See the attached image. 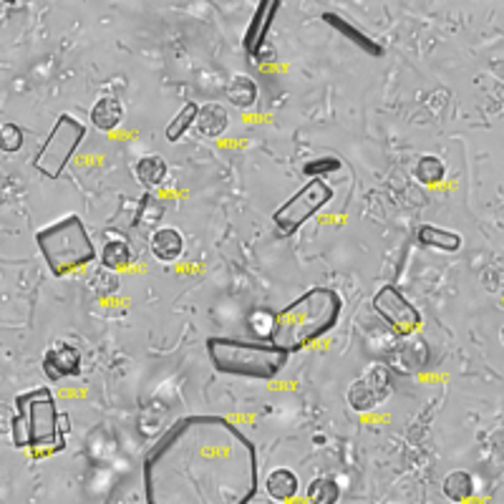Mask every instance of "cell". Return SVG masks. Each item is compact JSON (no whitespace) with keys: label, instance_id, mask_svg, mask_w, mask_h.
Returning a JSON list of instances; mask_svg holds the SVG:
<instances>
[{"label":"cell","instance_id":"5","mask_svg":"<svg viewBox=\"0 0 504 504\" xmlns=\"http://www.w3.org/2000/svg\"><path fill=\"white\" fill-rule=\"evenodd\" d=\"M35 244L49 265L50 275L64 277L97 260V247L79 214H66L64 220L35 232Z\"/></svg>","mask_w":504,"mask_h":504},{"label":"cell","instance_id":"14","mask_svg":"<svg viewBox=\"0 0 504 504\" xmlns=\"http://www.w3.org/2000/svg\"><path fill=\"white\" fill-rule=\"evenodd\" d=\"M149 247H151V255L159 262H177L184 252V237L174 228H159L154 229Z\"/></svg>","mask_w":504,"mask_h":504},{"label":"cell","instance_id":"25","mask_svg":"<svg viewBox=\"0 0 504 504\" xmlns=\"http://www.w3.org/2000/svg\"><path fill=\"white\" fill-rule=\"evenodd\" d=\"M341 169V159L336 157H321V159H313L303 167V174L310 179H326L330 172H338Z\"/></svg>","mask_w":504,"mask_h":504},{"label":"cell","instance_id":"17","mask_svg":"<svg viewBox=\"0 0 504 504\" xmlns=\"http://www.w3.org/2000/svg\"><path fill=\"white\" fill-rule=\"evenodd\" d=\"M167 174H169V167H167V159L159 154H144L134 162V177L147 190L162 187Z\"/></svg>","mask_w":504,"mask_h":504},{"label":"cell","instance_id":"7","mask_svg":"<svg viewBox=\"0 0 504 504\" xmlns=\"http://www.w3.org/2000/svg\"><path fill=\"white\" fill-rule=\"evenodd\" d=\"M330 202H333V187L326 179H308L288 202H283L273 212V225H275L277 235L293 237L298 229L308 220H313L323 207H328Z\"/></svg>","mask_w":504,"mask_h":504},{"label":"cell","instance_id":"22","mask_svg":"<svg viewBox=\"0 0 504 504\" xmlns=\"http://www.w3.org/2000/svg\"><path fill=\"white\" fill-rule=\"evenodd\" d=\"M197 112H199V104H195V101H187V104H184V106L177 112V116L167 124V131H164V134H167V142H172V144L182 142V136L195 127Z\"/></svg>","mask_w":504,"mask_h":504},{"label":"cell","instance_id":"2","mask_svg":"<svg viewBox=\"0 0 504 504\" xmlns=\"http://www.w3.org/2000/svg\"><path fill=\"white\" fill-rule=\"evenodd\" d=\"M343 315V298L338 291L315 285L291 300L275 313L270 341L288 353H298L328 336Z\"/></svg>","mask_w":504,"mask_h":504},{"label":"cell","instance_id":"24","mask_svg":"<svg viewBox=\"0 0 504 504\" xmlns=\"http://www.w3.org/2000/svg\"><path fill=\"white\" fill-rule=\"evenodd\" d=\"M446 177V164L441 162L437 154H423L422 159L416 162V179L426 184V187H434Z\"/></svg>","mask_w":504,"mask_h":504},{"label":"cell","instance_id":"27","mask_svg":"<svg viewBox=\"0 0 504 504\" xmlns=\"http://www.w3.org/2000/svg\"><path fill=\"white\" fill-rule=\"evenodd\" d=\"M20 147H23V129L18 124H13V121L3 124L0 127V149L8 151V154H13Z\"/></svg>","mask_w":504,"mask_h":504},{"label":"cell","instance_id":"13","mask_svg":"<svg viewBox=\"0 0 504 504\" xmlns=\"http://www.w3.org/2000/svg\"><path fill=\"white\" fill-rule=\"evenodd\" d=\"M229 127V116H228V109L222 106V104H205V106H199V112H197V119H195V131L199 136H205V139H217V136H222Z\"/></svg>","mask_w":504,"mask_h":504},{"label":"cell","instance_id":"3","mask_svg":"<svg viewBox=\"0 0 504 504\" xmlns=\"http://www.w3.org/2000/svg\"><path fill=\"white\" fill-rule=\"evenodd\" d=\"M205 348L217 374L250 381H273L291 358L288 351H283L273 341H243L228 336H210Z\"/></svg>","mask_w":504,"mask_h":504},{"label":"cell","instance_id":"4","mask_svg":"<svg viewBox=\"0 0 504 504\" xmlns=\"http://www.w3.org/2000/svg\"><path fill=\"white\" fill-rule=\"evenodd\" d=\"M11 437L18 449H35V452L64 449L61 414L56 407V396L49 386H38L26 393H18Z\"/></svg>","mask_w":504,"mask_h":504},{"label":"cell","instance_id":"23","mask_svg":"<svg viewBox=\"0 0 504 504\" xmlns=\"http://www.w3.org/2000/svg\"><path fill=\"white\" fill-rule=\"evenodd\" d=\"M131 265V247L127 240H109L101 250V268L106 270H124Z\"/></svg>","mask_w":504,"mask_h":504},{"label":"cell","instance_id":"15","mask_svg":"<svg viewBox=\"0 0 504 504\" xmlns=\"http://www.w3.org/2000/svg\"><path fill=\"white\" fill-rule=\"evenodd\" d=\"M298 489H300V482H298L293 469H288V467H277V469H273V472L265 477L268 497L280 504L291 502L295 494H298Z\"/></svg>","mask_w":504,"mask_h":504},{"label":"cell","instance_id":"21","mask_svg":"<svg viewBox=\"0 0 504 504\" xmlns=\"http://www.w3.org/2000/svg\"><path fill=\"white\" fill-rule=\"evenodd\" d=\"M308 504H338L341 502V485L330 477H315L308 485Z\"/></svg>","mask_w":504,"mask_h":504},{"label":"cell","instance_id":"11","mask_svg":"<svg viewBox=\"0 0 504 504\" xmlns=\"http://www.w3.org/2000/svg\"><path fill=\"white\" fill-rule=\"evenodd\" d=\"M277 11H280L277 0H262V3H258L255 16L250 20V26H247L243 38L244 53L250 58H262V49L268 43V33L273 28V18L277 16Z\"/></svg>","mask_w":504,"mask_h":504},{"label":"cell","instance_id":"8","mask_svg":"<svg viewBox=\"0 0 504 504\" xmlns=\"http://www.w3.org/2000/svg\"><path fill=\"white\" fill-rule=\"evenodd\" d=\"M371 306H374L376 315H378L396 336H401V338L414 336V333L422 328V313H419V308H416L399 288H393V285H384V288L374 295V303H371Z\"/></svg>","mask_w":504,"mask_h":504},{"label":"cell","instance_id":"12","mask_svg":"<svg viewBox=\"0 0 504 504\" xmlns=\"http://www.w3.org/2000/svg\"><path fill=\"white\" fill-rule=\"evenodd\" d=\"M323 20H326L330 28H336V31L341 33L343 38H348L353 46H358L361 50H366L368 56H374V58H381V56H384V46H381L378 41H374L371 35L358 31L351 20H345V18H341L338 13H323Z\"/></svg>","mask_w":504,"mask_h":504},{"label":"cell","instance_id":"28","mask_svg":"<svg viewBox=\"0 0 504 504\" xmlns=\"http://www.w3.org/2000/svg\"><path fill=\"white\" fill-rule=\"evenodd\" d=\"M91 288H94L97 295H101V298H109V295H114L116 291H119V277H116V273H112V270L101 268L97 275L91 277Z\"/></svg>","mask_w":504,"mask_h":504},{"label":"cell","instance_id":"18","mask_svg":"<svg viewBox=\"0 0 504 504\" xmlns=\"http://www.w3.org/2000/svg\"><path fill=\"white\" fill-rule=\"evenodd\" d=\"M124 121V106L114 97H101L91 109V124L98 131H114Z\"/></svg>","mask_w":504,"mask_h":504},{"label":"cell","instance_id":"29","mask_svg":"<svg viewBox=\"0 0 504 504\" xmlns=\"http://www.w3.org/2000/svg\"><path fill=\"white\" fill-rule=\"evenodd\" d=\"M13 431V408L0 404V434H11Z\"/></svg>","mask_w":504,"mask_h":504},{"label":"cell","instance_id":"1","mask_svg":"<svg viewBox=\"0 0 504 504\" xmlns=\"http://www.w3.org/2000/svg\"><path fill=\"white\" fill-rule=\"evenodd\" d=\"M147 504H250L260 489L258 446L217 414L172 423L142 467Z\"/></svg>","mask_w":504,"mask_h":504},{"label":"cell","instance_id":"10","mask_svg":"<svg viewBox=\"0 0 504 504\" xmlns=\"http://www.w3.org/2000/svg\"><path fill=\"white\" fill-rule=\"evenodd\" d=\"M43 374L50 384L64 381V378H74L81 374L83 356L81 351L68 341H56L49 345V351L43 353Z\"/></svg>","mask_w":504,"mask_h":504},{"label":"cell","instance_id":"6","mask_svg":"<svg viewBox=\"0 0 504 504\" xmlns=\"http://www.w3.org/2000/svg\"><path fill=\"white\" fill-rule=\"evenodd\" d=\"M83 136H86V127L79 119L71 114H61L56 119L53 129L46 136V142L41 144L33 167L49 179H58L64 174L66 164L71 162V157L76 154V149L81 147Z\"/></svg>","mask_w":504,"mask_h":504},{"label":"cell","instance_id":"26","mask_svg":"<svg viewBox=\"0 0 504 504\" xmlns=\"http://www.w3.org/2000/svg\"><path fill=\"white\" fill-rule=\"evenodd\" d=\"M273 321H275V313H270V310H255V313L250 315V328H252V333L258 336V341H270Z\"/></svg>","mask_w":504,"mask_h":504},{"label":"cell","instance_id":"16","mask_svg":"<svg viewBox=\"0 0 504 504\" xmlns=\"http://www.w3.org/2000/svg\"><path fill=\"white\" fill-rule=\"evenodd\" d=\"M416 240L422 247H429V250H439V252H459L461 250V235L459 232H452V229L437 228V225H423L416 232Z\"/></svg>","mask_w":504,"mask_h":504},{"label":"cell","instance_id":"19","mask_svg":"<svg viewBox=\"0 0 504 504\" xmlns=\"http://www.w3.org/2000/svg\"><path fill=\"white\" fill-rule=\"evenodd\" d=\"M225 97H228L232 106L247 112V109H252L258 104V83L252 81L250 76H244V74H235L229 79L228 89H225Z\"/></svg>","mask_w":504,"mask_h":504},{"label":"cell","instance_id":"9","mask_svg":"<svg viewBox=\"0 0 504 504\" xmlns=\"http://www.w3.org/2000/svg\"><path fill=\"white\" fill-rule=\"evenodd\" d=\"M393 391V376L386 363H371L366 374L358 376L348 389V404L358 414H368L384 404Z\"/></svg>","mask_w":504,"mask_h":504},{"label":"cell","instance_id":"20","mask_svg":"<svg viewBox=\"0 0 504 504\" xmlns=\"http://www.w3.org/2000/svg\"><path fill=\"white\" fill-rule=\"evenodd\" d=\"M444 497L452 500V502L461 504L469 502L474 497V477L464 469H456V472H449L444 477Z\"/></svg>","mask_w":504,"mask_h":504}]
</instances>
